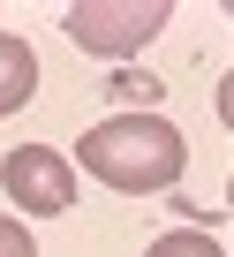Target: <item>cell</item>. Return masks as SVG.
Wrapping results in <instances>:
<instances>
[{
    "mask_svg": "<svg viewBox=\"0 0 234 257\" xmlns=\"http://www.w3.org/2000/svg\"><path fill=\"white\" fill-rule=\"evenodd\" d=\"M76 159H83V174H98L106 189H121V197H159V189L181 182L189 144H181V128L166 113H144L136 106V113H113V121L83 128Z\"/></svg>",
    "mask_w": 234,
    "mask_h": 257,
    "instance_id": "cell-1",
    "label": "cell"
},
{
    "mask_svg": "<svg viewBox=\"0 0 234 257\" xmlns=\"http://www.w3.org/2000/svg\"><path fill=\"white\" fill-rule=\"evenodd\" d=\"M166 16H174L166 0H76L68 38L83 53H98V61H129V53H144V38L166 31Z\"/></svg>",
    "mask_w": 234,
    "mask_h": 257,
    "instance_id": "cell-2",
    "label": "cell"
},
{
    "mask_svg": "<svg viewBox=\"0 0 234 257\" xmlns=\"http://www.w3.org/2000/svg\"><path fill=\"white\" fill-rule=\"evenodd\" d=\"M0 189L23 204V219H53L76 204V167L53 152V144H16L0 159Z\"/></svg>",
    "mask_w": 234,
    "mask_h": 257,
    "instance_id": "cell-3",
    "label": "cell"
},
{
    "mask_svg": "<svg viewBox=\"0 0 234 257\" xmlns=\"http://www.w3.org/2000/svg\"><path fill=\"white\" fill-rule=\"evenodd\" d=\"M31 91H38V53H31L16 31H0V113L31 106Z\"/></svg>",
    "mask_w": 234,
    "mask_h": 257,
    "instance_id": "cell-4",
    "label": "cell"
},
{
    "mask_svg": "<svg viewBox=\"0 0 234 257\" xmlns=\"http://www.w3.org/2000/svg\"><path fill=\"white\" fill-rule=\"evenodd\" d=\"M144 257H226V249H219V242H211L204 227H174V234H159V242H151Z\"/></svg>",
    "mask_w": 234,
    "mask_h": 257,
    "instance_id": "cell-5",
    "label": "cell"
},
{
    "mask_svg": "<svg viewBox=\"0 0 234 257\" xmlns=\"http://www.w3.org/2000/svg\"><path fill=\"white\" fill-rule=\"evenodd\" d=\"M0 257H38V242H31L23 219H0Z\"/></svg>",
    "mask_w": 234,
    "mask_h": 257,
    "instance_id": "cell-6",
    "label": "cell"
},
{
    "mask_svg": "<svg viewBox=\"0 0 234 257\" xmlns=\"http://www.w3.org/2000/svg\"><path fill=\"white\" fill-rule=\"evenodd\" d=\"M113 98H144V113H151L159 83H151V76H129V68H121V76H113Z\"/></svg>",
    "mask_w": 234,
    "mask_h": 257,
    "instance_id": "cell-7",
    "label": "cell"
}]
</instances>
